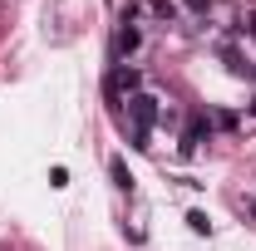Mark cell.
<instances>
[{"label": "cell", "instance_id": "cell-7", "mask_svg": "<svg viewBox=\"0 0 256 251\" xmlns=\"http://www.w3.org/2000/svg\"><path fill=\"white\" fill-rule=\"evenodd\" d=\"M178 5H182V10H192V15H207V10H212L207 0H178Z\"/></svg>", "mask_w": 256, "mask_h": 251}, {"label": "cell", "instance_id": "cell-2", "mask_svg": "<svg viewBox=\"0 0 256 251\" xmlns=\"http://www.w3.org/2000/svg\"><path fill=\"white\" fill-rule=\"evenodd\" d=\"M114 50H118V60H133V54L143 50V30H138V25H118V40H114Z\"/></svg>", "mask_w": 256, "mask_h": 251}, {"label": "cell", "instance_id": "cell-1", "mask_svg": "<svg viewBox=\"0 0 256 251\" xmlns=\"http://www.w3.org/2000/svg\"><path fill=\"white\" fill-rule=\"evenodd\" d=\"M128 114H133V148H148V128H153V118H158V98L133 94L128 98Z\"/></svg>", "mask_w": 256, "mask_h": 251}, {"label": "cell", "instance_id": "cell-5", "mask_svg": "<svg viewBox=\"0 0 256 251\" xmlns=\"http://www.w3.org/2000/svg\"><path fill=\"white\" fill-rule=\"evenodd\" d=\"M108 172H114V188H118V192H133V172H128L124 158H114V162H108Z\"/></svg>", "mask_w": 256, "mask_h": 251}, {"label": "cell", "instance_id": "cell-3", "mask_svg": "<svg viewBox=\"0 0 256 251\" xmlns=\"http://www.w3.org/2000/svg\"><path fill=\"white\" fill-rule=\"evenodd\" d=\"M143 15H153V20H178V0H143Z\"/></svg>", "mask_w": 256, "mask_h": 251}, {"label": "cell", "instance_id": "cell-6", "mask_svg": "<svg viewBox=\"0 0 256 251\" xmlns=\"http://www.w3.org/2000/svg\"><path fill=\"white\" fill-rule=\"evenodd\" d=\"M188 226L197 232V236H212V222H207V212H188Z\"/></svg>", "mask_w": 256, "mask_h": 251}, {"label": "cell", "instance_id": "cell-4", "mask_svg": "<svg viewBox=\"0 0 256 251\" xmlns=\"http://www.w3.org/2000/svg\"><path fill=\"white\" fill-rule=\"evenodd\" d=\"M108 89H114V94H138V69H114Z\"/></svg>", "mask_w": 256, "mask_h": 251}, {"label": "cell", "instance_id": "cell-8", "mask_svg": "<svg viewBox=\"0 0 256 251\" xmlns=\"http://www.w3.org/2000/svg\"><path fill=\"white\" fill-rule=\"evenodd\" d=\"M242 25H246V34L256 40V10H246V15H242Z\"/></svg>", "mask_w": 256, "mask_h": 251}]
</instances>
